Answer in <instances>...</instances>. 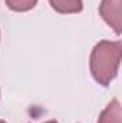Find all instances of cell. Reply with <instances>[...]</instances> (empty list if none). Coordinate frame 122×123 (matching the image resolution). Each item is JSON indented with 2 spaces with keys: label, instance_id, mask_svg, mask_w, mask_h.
I'll list each match as a JSON object with an SVG mask.
<instances>
[{
  "label": "cell",
  "instance_id": "cell-3",
  "mask_svg": "<svg viewBox=\"0 0 122 123\" xmlns=\"http://www.w3.org/2000/svg\"><path fill=\"white\" fill-rule=\"evenodd\" d=\"M98 123H122V109L118 99H114L99 115Z\"/></svg>",
  "mask_w": 122,
  "mask_h": 123
},
{
  "label": "cell",
  "instance_id": "cell-7",
  "mask_svg": "<svg viewBox=\"0 0 122 123\" xmlns=\"http://www.w3.org/2000/svg\"><path fill=\"white\" fill-rule=\"evenodd\" d=\"M0 123H6V122H4V120H0Z\"/></svg>",
  "mask_w": 122,
  "mask_h": 123
},
{
  "label": "cell",
  "instance_id": "cell-2",
  "mask_svg": "<svg viewBox=\"0 0 122 123\" xmlns=\"http://www.w3.org/2000/svg\"><path fill=\"white\" fill-rule=\"evenodd\" d=\"M99 14L118 36L122 33V0H102Z\"/></svg>",
  "mask_w": 122,
  "mask_h": 123
},
{
  "label": "cell",
  "instance_id": "cell-6",
  "mask_svg": "<svg viewBox=\"0 0 122 123\" xmlns=\"http://www.w3.org/2000/svg\"><path fill=\"white\" fill-rule=\"evenodd\" d=\"M45 123H58L56 120H49V122H45Z\"/></svg>",
  "mask_w": 122,
  "mask_h": 123
},
{
  "label": "cell",
  "instance_id": "cell-1",
  "mask_svg": "<svg viewBox=\"0 0 122 123\" xmlns=\"http://www.w3.org/2000/svg\"><path fill=\"white\" fill-rule=\"evenodd\" d=\"M122 44L119 40L99 42L91 53L89 67L93 79L101 86H108L116 77L121 64Z\"/></svg>",
  "mask_w": 122,
  "mask_h": 123
},
{
  "label": "cell",
  "instance_id": "cell-5",
  "mask_svg": "<svg viewBox=\"0 0 122 123\" xmlns=\"http://www.w3.org/2000/svg\"><path fill=\"white\" fill-rule=\"evenodd\" d=\"M36 3L37 0H6V6L13 12H29Z\"/></svg>",
  "mask_w": 122,
  "mask_h": 123
},
{
  "label": "cell",
  "instance_id": "cell-4",
  "mask_svg": "<svg viewBox=\"0 0 122 123\" xmlns=\"http://www.w3.org/2000/svg\"><path fill=\"white\" fill-rule=\"evenodd\" d=\"M52 9H55L58 13L70 14V13H79L83 9L82 0H49Z\"/></svg>",
  "mask_w": 122,
  "mask_h": 123
}]
</instances>
